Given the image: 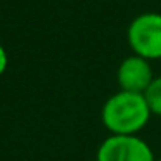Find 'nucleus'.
<instances>
[{"label": "nucleus", "instance_id": "obj_1", "mask_svg": "<svg viewBox=\"0 0 161 161\" xmlns=\"http://www.w3.org/2000/svg\"><path fill=\"white\" fill-rule=\"evenodd\" d=\"M151 109L144 94L119 90L104 102L101 119L111 135H137L146 128L151 118Z\"/></svg>", "mask_w": 161, "mask_h": 161}, {"label": "nucleus", "instance_id": "obj_2", "mask_svg": "<svg viewBox=\"0 0 161 161\" xmlns=\"http://www.w3.org/2000/svg\"><path fill=\"white\" fill-rule=\"evenodd\" d=\"M126 40L135 56L147 61L161 59V14L144 12L137 16L128 25Z\"/></svg>", "mask_w": 161, "mask_h": 161}, {"label": "nucleus", "instance_id": "obj_3", "mask_svg": "<svg viewBox=\"0 0 161 161\" xmlns=\"http://www.w3.org/2000/svg\"><path fill=\"white\" fill-rule=\"evenodd\" d=\"M97 161H156V158L139 135H109L99 146Z\"/></svg>", "mask_w": 161, "mask_h": 161}, {"label": "nucleus", "instance_id": "obj_4", "mask_svg": "<svg viewBox=\"0 0 161 161\" xmlns=\"http://www.w3.org/2000/svg\"><path fill=\"white\" fill-rule=\"evenodd\" d=\"M154 78L156 76H154L151 61L135 56V54L125 57L119 63L118 71H116L119 90L133 92V94H144L149 88V85L153 83Z\"/></svg>", "mask_w": 161, "mask_h": 161}, {"label": "nucleus", "instance_id": "obj_5", "mask_svg": "<svg viewBox=\"0 0 161 161\" xmlns=\"http://www.w3.org/2000/svg\"><path fill=\"white\" fill-rule=\"evenodd\" d=\"M144 97H146V102L151 109V114L161 116V76L154 78L149 88L144 92Z\"/></svg>", "mask_w": 161, "mask_h": 161}, {"label": "nucleus", "instance_id": "obj_6", "mask_svg": "<svg viewBox=\"0 0 161 161\" xmlns=\"http://www.w3.org/2000/svg\"><path fill=\"white\" fill-rule=\"evenodd\" d=\"M5 69H7V52L0 45V75H4Z\"/></svg>", "mask_w": 161, "mask_h": 161}, {"label": "nucleus", "instance_id": "obj_7", "mask_svg": "<svg viewBox=\"0 0 161 161\" xmlns=\"http://www.w3.org/2000/svg\"><path fill=\"white\" fill-rule=\"evenodd\" d=\"M156 161H161V158H159V159H156Z\"/></svg>", "mask_w": 161, "mask_h": 161}]
</instances>
